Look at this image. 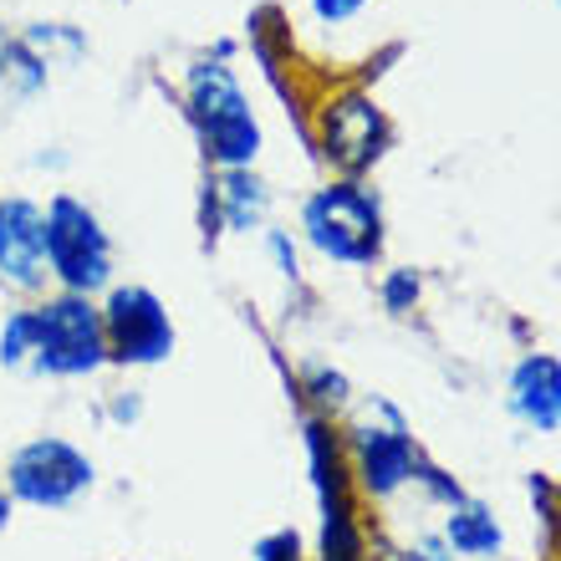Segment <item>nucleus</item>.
Wrapping results in <instances>:
<instances>
[{
  "label": "nucleus",
  "mask_w": 561,
  "mask_h": 561,
  "mask_svg": "<svg viewBox=\"0 0 561 561\" xmlns=\"http://www.w3.org/2000/svg\"><path fill=\"white\" fill-rule=\"evenodd\" d=\"M138 414H144V399H138V393H113V403H107V419H113V424H138Z\"/></svg>",
  "instance_id": "20"
},
{
  "label": "nucleus",
  "mask_w": 561,
  "mask_h": 561,
  "mask_svg": "<svg viewBox=\"0 0 561 561\" xmlns=\"http://www.w3.org/2000/svg\"><path fill=\"white\" fill-rule=\"evenodd\" d=\"M439 536L455 557H470V561H495L505 551V526L495 520V511H490L485 501H474V495H465L459 505H449Z\"/></svg>",
  "instance_id": "13"
},
{
  "label": "nucleus",
  "mask_w": 561,
  "mask_h": 561,
  "mask_svg": "<svg viewBox=\"0 0 561 561\" xmlns=\"http://www.w3.org/2000/svg\"><path fill=\"white\" fill-rule=\"evenodd\" d=\"M378 296H383V307L393 311V317H409V311L419 307V296H424V280L414 276V271H388L383 286H378Z\"/></svg>",
  "instance_id": "16"
},
{
  "label": "nucleus",
  "mask_w": 561,
  "mask_h": 561,
  "mask_svg": "<svg viewBox=\"0 0 561 561\" xmlns=\"http://www.w3.org/2000/svg\"><path fill=\"white\" fill-rule=\"evenodd\" d=\"M31 347H36V317L31 307H11L0 322V368H31Z\"/></svg>",
  "instance_id": "15"
},
{
  "label": "nucleus",
  "mask_w": 561,
  "mask_h": 561,
  "mask_svg": "<svg viewBox=\"0 0 561 561\" xmlns=\"http://www.w3.org/2000/svg\"><path fill=\"white\" fill-rule=\"evenodd\" d=\"M251 561H307V547H301V531L296 526H280V531H266L251 547Z\"/></svg>",
  "instance_id": "17"
},
{
  "label": "nucleus",
  "mask_w": 561,
  "mask_h": 561,
  "mask_svg": "<svg viewBox=\"0 0 561 561\" xmlns=\"http://www.w3.org/2000/svg\"><path fill=\"white\" fill-rule=\"evenodd\" d=\"M342 455H347L357 495L393 501L403 485H414V470L424 449L414 444V428H409V419L393 403L368 399V403H357L353 424L342 434Z\"/></svg>",
  "instance_id": "4"
},
{
  "label": "nucleus",
  "mask_w": 561,
  "mask_h": 561,
  "mask_svg": "<svg viewBox=\"0 0 561 561\" xmlns=\"http://www.w3.org/2000/svg\"><path fill=\"white\" fill-rule=\"evenodd\" d=\"M184 107H190V123L199 134L209 163L220 169H251L261 159V118H255L251 98L240 88V77L230 61L220 57H199L184 72Z\"/></svg>",
  "instance_id": "1"
},
{
  "label": "nucleus",
  "mask_w": 561,
  "mask_h": 561,
  "mask_svg": "<svg viewBox=\"0 0 561 561\" xmlns=\"http://www.w3.org/2000/svg\"><path fill=\"white\" fill-rule=\"evenodd\" d=\"M5 46H11V36L0 31V77H5Z\"/></svg>",
  "instance_id": "22"
},
{
  "label": "nucleus",
  "mask_w": 561,
  "mask_h": 561,
  "mask_svg": "<svg viewBox=\"0 0 561 561\" xmlns=\"http://www.w3.org/2000/svg\"><path fill=\"white\" fill-rule=\"evenodd\" d=\"M307 474L317 495V561H368V526L357 516V485L342 455V434L327 414H301Z\"/></svg>",
  "instance_id": "2"
},
{
  "label": "nucleus",
  "mask_w": 561,
  "mask_h": 561,
  "mask_svg": "<svg viewBox=\"0 0 561 561\" xmlns=\"http://www.w3.org/2000/svg\"><path fill=\"white\" fill-rule=\"evenodd\" d=\"M505 409L531 428V434H557L561 428V357L526 353L505 378Z\"/></svg>",
  "instance_id": "11"
},
{
  "label": "nucleus",
  "mask_w": 561,
  "mask_h": 561,
  "mask_svg": "<svg viewBox=\"0 0 561 561\" xmlns=\"http://www.w3.org/2000/svg\"><path fill=\"white\" fill-rule=\"evenodd\" d=\"M0 485L15 505H31V511H72L98 485V465L82 444L61 434H36L21 449H11Z\"/></svg>",
  "instance_id": "7"
},
{
  "label": "nucleus",
  "mask_w": 561,
  "mask_h": 561,
  "mask_svg": "<svg viewBox=\"0 0 561 561\" xmlns=\"http://www.w3.org/2000/svg\"><path fill=\"white\" fill-rule=\"evenodd\" d=\"M11 516H15V501H11V495H5V485H0V531L11 526Z\"/></svg>",
  "instance_id": "21"
},
{
  "label": "nucleus",
  "mask_w": 561,
  "mask_h": 561,
  "mask_svg": "<svg viewBox=\"0 0 561 561\" xmlns=\"http://www.w3.org/2000/svg\"><path fill=\"white\" fill-rule=\"evenodd\" d=\"M36 317V347H31V368L42 378L72 383V378H92L107 368V332H103V307L92 296L57 291L31 307Z\"/></svg>",
  "instance_id": "6"
},
{
  "label": "nucleus",
  "mask_w": 561,
  "mask_h": 561,
  "mask_svg": "<svg viewBox=\"0 0 561 561\" xmlns=\"http://www.w3.org/2000/svg\"><path fill=\"white\" fill-rule=\"evenodd\" d=\"M103 332H107V363L118 368H159L174 357V322L159 291H148L138 280L128 286H107L103 301Z\"/></svg>",
  "instance_id": "8"
},
{
  "label": "nucleus",
  "mask_w": 561,
  "mask_h": 561,
  "mask_svg": "<svg viewBox=\"0 0 561 561\" xmlns=\"http://www.w3.org/2000/svg\"><path fill=\"white\" fill-rule=\"evenodd\" d=\"M301 236L322 261L337 266H373L383 255V205L368 184L332 179L307 194L301 205Z\"/></svg>",
  "instance_id": "3"
},
{
  "label": "nucleus",
  "mask_w": 561,
  "mask_h": 561,
  "mask_svg": "<svg viewBox=\"0 0 561 561\" xmlns=\"http://www.w3.org/2000/svg\"><path fill=\"white\" fill-rule=\"evenodd\" d=\"M296 393L311 403V414H332V409H347V403H353L347 373L327 368V363H311V368L301 373V388H296Z\"/></svg>",
  "instance_id": "14"
},
{
  "label": "nucleus",
  "mask_w": 561,
  "mask_h": 561,
  "mask_svg": "<svg viewBox=\"0 0 561 561\" xmlns=\"http://www.w3.org/2000/svg\"><path fill=\"white\" fill-rule=\"evenodd\" d=\"M266 209H271L266 179L251 174V169H220L215 190L205 194V240L215 245V236H220V230L251 236V230H261Z\"/></svg>",
  "instance_id": "12"
},
{
  "label": "nucleus",
  "mask_w": 561,
  "mask_h": 561,
  "mask_svg": "<svg viewBox=\"0 0 561 561\" xmlns=\"http://www.w3.org/2000/svg\"><path fill=\"white\" fill-rule=\"evenodd\" d=\"M46 215V276L57 291L98 296L113 286V236L103 230L98 209L77 194H51L42 205Z\"/></svg>",
  "instance_id": "5"
},
{
  "label": "nucleus",
  "mask_w": 561,
  "mask_h": 561,
  "mask_svg": "<svg viewBox=\"0 0 561 561\" xmlns=\"http://www.w3.org/2000/svg\"><path fill=\"white\" fill-rule=\"evenodd\" d=\"M0 280L26 296L46 286V215L31 194H0Z\"/></svg>",
  "instance_id": "10"
},
{
  "label": "nucleus",
  "mask_w": 561,
  "mask_h": 561,
  "mask_svg": "<svg viewBox=\"0 0 561 561\" xmlns=\"http://www.w3.org/2000/svg\"><path fill=\"white\" fill-rule=\"evenodd\" d=\"M317 128H322V153L347 179L368 174L393 144V123H388L383 107L373 103L368 88H347L337 98H327L322 113H317Z\"/></svg>",
  "instance_id": "9"
},
{
  "label": "nucleus",
  "mask_w": 561,
  "mask_h": 561,
  "mask_svg": "<svg viewBox=\"0 0 561 561\" xmlns=\"http://www.w3.org/2000/svg\"><path fill=\"white\" fill-rule=\"evenodd\" d=\"M266 251H271V261H276L280 276L301 280V255H296V240L286 236V230H266Z\"/></svg>",
  "instance_id": "18"
},
{
  "label": "nucleus",
  "mask_w": 561,
  "mask_h": 561,
  "mask_svg": "<svg viewBox=\"0 0 561 561\" xmlns=\"http://www.w3.org/2000/svg\"><path fill=\"white\" fill-rule=\"evenodd\" d=\"M363 5H373V0H311V15H317L322 26H342V21H353Z\"/></svg>",
  "instance_id": "19"
}]
</instances>
